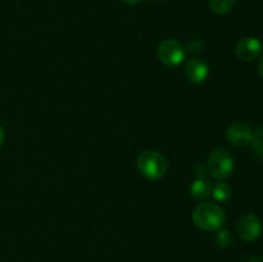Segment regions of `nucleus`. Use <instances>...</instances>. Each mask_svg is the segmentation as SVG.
I'll return each instance as SVG.
<instances>
[{"instance_id": "18", "label": "nucleus", "mask_w": 263, "mask_h": 262, "mask_svg": "<svg viewBox=\"0 0 263 262\" xmlns=\"http://www.w3.org/2000/svg\"><path fill=\"white\" fill-rule=\"evenodd\" d=\"M4 136H5L4 128H3L2 125H0V146L3 145V141H4Z\"/></svg>"}, {"instance_id": "12", "label": "nucleus", "mask_w": 263, "mask_h": 262, "mask_svg": "<svg viewBox=\"0 0 263 262\" xmlns=\"http://www.w3.org/2000/svg\"><path fill=\"white\" fill-rule=\"evenodd\" d=\"M213 241H215V244L218 248L226 249L229 247H231V244H233V235H231V233L229 230L218 229L215 238H213Z\"/></svg>"}, {"instance_id": "7", "label": "nucleus", "mask_w": 263, "mask_h": 262, "mask_svg": "<svg viewBox=\"0 0 263 262\" xmlns=\"http://www.w3.org/2000/svg\"><path fill=\"white\" fill-rule=\"evenodd\" d=\"M262 43L257 38H244L236 44L235 53L243 62H252L258 58L262 53Z\"/></svg>"}, {"instance_id": "15", "label": "nucleus", "mask_w": 263, "mask_h": 262, "mask_svg": "<svg viewBox=\"0 0 263 262\" xmlns=\"http://www.w3.org/2000/svg\"><path fill=\"white\" fill-rule=\"evenodd\" d=\"M208 172L207 170V166H203V164H199V166L195 167V175H197V177L199 176H205Z\"/></svg>"}, {"instance_id": "1", "label": "nucleus", "mask_w": 263, "mask_h": 262, "mask_svg": "<svg viewBox=\"0 0 263 262\" xmlns=\"http://www.w3.org/2000/svg\"><path fill=\"white\" fill-rule=\"evenodd\" d=\"M193 221L199 229L205 231H216L223 226L226 215L216 203H200L193 212Z\"/></svg>"}, {"instance_id": "13", "label": "nucleus", "mask_w": 263, "mask_h": 262, "mask_svg": "<svg viewBox=\"0 0 263 262\" xmlns=\"http://www.w3.org/2000/svg\"><path fill=\"white\" fill-rule=\"evenodd\" d=\"M252 144H253L254 151L257 152L258 156H261L263 158V126L262 127L257 128L256 133L253 134V140H252Z\"/></svg>"}, {"instance_id": "17", "label": "nucleus", "mask_w": 263, "mask_h": 262, "mask_svg": "<svg viewBox=\"0 0 263 262\" xmlns=\"http://www.w3.org/2000/svg\"><path fill=\"white\" fill-rule=\"evenodd\" d=\"M123 3H126V4H130V5H135V4H139V3H141L143 0H122Z\"/></svg>"}, {"instance_id": "8", "label": "nucleus", "mask_w": 263, "mask_h": 262, "mask_svg": "<svg viewBox=\"0 0 263 262\" xmlns=\"http://www.w3.org/2000/svg\"><path fill=\"white\" fill-rule=\"evenodd\" d=\"M210 68L207 63L199 58H193L185 66V76L192 84H203L207 80Z\"/></svg>"}, {"instance_id": "3", "label": "nucleus", "mask_w": 263, "mask_h": 262, "mask_svg": "<svg viewBox=\"0 0 263 262\" xmlns=\"http://www.w3.org/2000/svg\"><path fill=\"white\" fill-rule=\"evenodd\" d=\"M207 170L216 179H226L230 176L235 167L233 156L226 149H215L211 152L207 161Z\"/></svg>"}, {"instance_id": "16", "label": "nucleus", "mask_w": 263, "mask_h": 262, "mask_svg": "<svg viewBox=\"0 0 263 262\" xmlns=\"http://www.w3.org/2000/svg\"><path fill=\"white\" fill-rule=\"evenodd\" d=\"M258 72H259V76H261V79L263 80V54H262L261 59H259V64H258Z\"/></svg>"}, {"instance_id": "9", "label": "nucleus", "mask_w": 263, "mask_h": 262, "mask_svg": "<svg viewBox=\"0 0 263 262\" xmlns=\"http://www.w3.org/2000/svg\"><path fill=\"white\" fill-rule=\"evenodd\" d=\"M211 192H212V182L207 176L197 177V180L190 185V195L198 202L207 199L211 195Z\"/></svg>"}, {"instance_id": "19", "label": "nucleus", "mask_w": 263, "mask_h": 262, "mask_svg": "<svg viewBox=\"0 0 263 262\" xmlns=\"http://www.w3.org/2000/svg\"><path fill=\"white\" fill-rule=\"evenodd\" d=\"M248 262H263L261 258H257V257H253V258H251L249 259Z\"/></svg>"}, {"instance_id": "2", "label": "nucleus", "mask_w": 263, "mask_h": 262, "mask_svg": "<svg viewBox=\"0 0 263 262\" xmlns=\"http://www.w3.org/2000/svg\"><path fill=\"white\" fill-rule=\"evenodd\" d=\"M138 169L146 179L158 180L166 175L168 164L164 156L157 151H144L138 156Z\"/></svg>"}, {"instance_id": "4", "label": "nucleus", "mask_w": 263, "mask_h": 262, "mask_svg": "<svg viewBox=\"0 0 263 262\" xmlns=\"http://www.w3.org/2000/svg\"><path fill=\"white\" fill-rule=\"evenodd\" d=\"M158 57L166 66L177 67L186 58V49L179 41L167 39L158 45Z\"/></svg>"}, {"instance_id": "6", "label": "nucleus", "mask_w": 263, "mask_h": 262, "mask_svg": "<svg viewBox=\"0 0 263 262\" xmlns=\"http://www.w3.org/2000/svg\"><path fill=\"white\" fill-rule=\"evenodd\" d=\"M253 130L246 122H235L229 126L226 131L228 140L235 146H246L253 140Z\"/></svg>"}, {"instance_id": "10", "label": "nucleus", "mask_w": 263, "mask_h": 262, "mask_svg": "<svg viewBox=\"0 0 263 262\" xmlns=\"http://www.w3.org/2000/svg\"><path fill=\"white\" fill-rule=\"evenodd\" d=\"M211 194L213 195L216 202L226 203L231 199L233 190H231L229 184H226L223 181H218L215 185H212V192H211Z\"/></svg>"}, {"instance_id": "14", "label": "nucleus", "mask_w": 263, "mask_h": 262, "mask_svg": "<svg viewBox=\"0 0 263 262\" xmlns=\"http://www.w3.org/2000/svg\"><path fill=\"white\" fill-rule=\"evenodd\" d=\"M202 43H200L199 40H197V39H194V40H192L189 43V45H187V49H189L192 53H198V51H200V49H202Z\"/></svg>"}, {"instance_id": "5", "label": "nucleus", "mask_w": 263, "mask_h": 262, "mask_svg": "<svg viewBox=\"0 0 263 262\" xmlns=\"http://www.w3.org/2000/svg\"><path fill=\"white\" fill-rule=\"evenodd\" d=\"M238 234L241 240L247 243L256 241L262 234L261 220L252 213L243 216L238 223Z\"/></svg>"}, {"instance_id": "11", "label": "nucleus", "mask_w": 263, "mask_h": 262, "mask_svg": "<svg viewBox=\"0 0 263 262\" xmlns=\"http://www.w3.org/2000/svg\"><path fill=\"white\" fill-rule=\"evenodd\" d=\"M236 0H210V8L216 14H226L235 7Z\"/></svg>"}]
</instances>
